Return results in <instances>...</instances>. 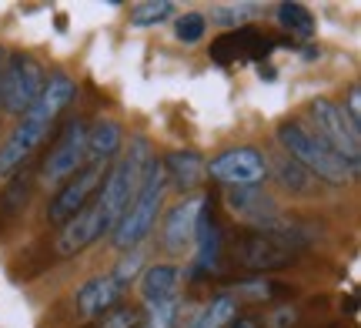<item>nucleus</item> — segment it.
I'll return each mask as SVG.
<instances>
[{
    "instance_id": "obj_1",
    "label": "nucleus",
    "mask_w": 361,
    "mask_h": 328,
    "mask_svg": "<svg viewBox=\"0 0 361 328\" xmlns=\"http://www.w3.org/2000/svg\"><path fill=\"white\" fill-rule=\"evenodd\" d=\"M74 94H78V87H74V80L67 78V74H51L47 78L40 97L20 114L11 138L0 145V178H11L13 171H20L30 161V154L51 138L61 114L74 101Z\"/></svg>"
},
{
    "instance_id": "obj_2",
    "label": "nucleus",
    "mask_w": 361,
    "mask_h": 328,
    "mask_svg": "<svg viewBox=\"0 0 361 328\" xmlns=\"http://www.w3.org/2000/svg\"><path fill=\"white\" fill-rule=\"evenodd\" d=\"M278 145L284 147L288 158L298 161L301 168L308 171L314 181L341 188V184H351L358 178V171L351 168L348 161L338 158L318 134L311 131V128H305V124H298V121H284L281 128H278Z\"/></svg>"
},
{
    "instance_id": "obj_3",
    "label": "nucleus",
    "mask_w": 361,
    "mask_h": 328,
    "mask_svg": "<svg viewBox=\"0 0 361 328\" xmlns=\"http://www.w3.org/2000/svg\"><path fill=\"white\" fill-rule=\"evenodd\" d=\"M164 191H168V178H164L161 161L154 158L147 174H144L141 188H137V195H134V201L128 205V211L121 214V221L111 231V241H114L117 251H137V245L151 235L157 214H161V205H164Z\"/></svg>"
},
{
    "instance_id": "obj_4",
    "label": "nucleus",
    "mask_w": 361,
    "mask_h": 328,
    "mask_svg": "<svg viewBox=\"0 0 361 328\" xmlns=\"http://www.w3.org/2000/svg\"><path fill=\"white\" fill-rule=\"evenodd\" d=\"M308 238L298 235L295 224L284 231H241L231 241L234 262L247 272H278L301 258Z\"/></svg>"
},
{
    "instance_id": "obj_5",
    "label": "nucleus",
    "mask_w": 361,
    "mask_h": 328,
    "mask_svg": "<svg viewBox=\"0 0 361 328\" xmlns=\"http://www.w3.org/2000/svg\"><path fill=\"white\" fill-rule=\"evenodd\" d=\"M44 84H47V71L37 57L27 51H11L0 64V111L20 118L40 97Z\"/></svg>"
},
{
    "instance_id": "obj_6",
    "label": "nucleus",
    "mask_w": 361,
    "mask_h": 328,
    "mask_svg": "<svg viewBox=\"0 0 361 328\" xmlns=\"http://www.w3.org/2000/svg\"><path fill=\"white\" fill-rule=\"evenodd\" d=\"M144 272V255L141 251H128L121 262L111 268V272H104V275H94L90 281H84L78 288V312L84 318H101L104 312H111L121 305L124 298V291L130 288V281Z\"/></svg>"
},
{
    "instance_id": "obj_7",
    "label": "nucleus",
    "mask_w": 361,
    "mask_h": 328,
    "mask_svg": "<svg viewBox=\"0 0 361 328\" xmlns=\"http://www.w3.org/2000/svg\"><path fill=\"white\" fill-rule=\"evenodd\" d=\"M308 114L314 121V128H318L314 134L335 151L338 158H345L351 168L358 171L361 168V128H355L348 121L345 107L328 101V97H314L308 104Z\"/></svg>"
},
{
    "instance_id": "obj_8",
    "label": "nucleus",
    "mask_w": 361,
    "mask_h": 328,
    "mask_svg": "<svg viewBox=\"0 0 361 328\" xmlns=\"http://www.w3.org/2000/svg\"><path fill=\"white\" fill-rule=\"evenodd\" d=\"M114 161H87L78 174H71L61 188H57V195H54L51 208H47V221L51 224H64L71 221L78 211H84L97 198V191L104 188V178H107V171H111Z\"/></svg>"
},
{
    "instance_id": "obj_9",
    "label": "nucleus",
    "mask_w": 361,
    "mask_h": 328,
    "mask_svg": "<svg viewBox=\"0 0 361 328\" xmlns=\"http://www.w3.org/2000/svg\"><path fill=\"white\" fill-rule=\"evenodd\" d=\"M84 141H87V124L80 118H71L61 128L57 141L51 145L47 158L40 161L37 178L44 184H64L71 174L84 168Z\"/></svg>"
},
{
    "instance_id": "obj_10",
    "label": "nucleus",
    "mask_w": 361,
    "mask_h": 328,
    "mask_svg": "<svg viewBox=\"0 0 361 328\" xmlns=\"http://www.w3.org/2000/svg\"><path fill=\"white\" fill-rule=\"evenodd\" d=\"M207 174L228 191L238 188H261L268 178V158L258 147H228L207 164Z\"/></svg>"
},
{
    "instance_id": "obj_11",
    "label": "nucleus",
    "mask_w": 361,
    "mask_h": 328,
    "mask_svg": "<svg viewBox=\"0 0 361 328\" xmlns=\"http://www.w3.org/2000/svg\"><path fill=\"white\" fill-rule=\"evenodd\" d=\"M228 208L238 221L247 224V231H284L291 221L281 214L278 201L264 188H238L228 191Z\"/></svg>"
},
{
    "instance_id": "obj_12",
    "label": "nucleus",
    "mask_w": 361,
    "mask_h": 328,
    "mask_svg": "<svg viewBox=\"0 0 361 328\" xmlns=\"http://www.w3.org/2000/svg\"><path fill=\"white\" fill-rule=\"evenodd\" d=\"M274 51V40L268 34H261L255 27H238V30H228V34H221L207 54H211V61H218V64H234V61H261V57H268Z\"/></svg>"
},
{
    "instance_id": "obj_13",
    "label": "nucleus",
    "mask_w": 361,
    "mask_h": 328,
    "mask_svg": "<svg viewBox=\"0 0 361 328\" xmlns=\"http://www.w3.org/2000/svg\"><path fill=\"white\" fill-rule=\"evenodd\" d=\"M197 258H194V275H214L221 265V224L211 214V198H204L201 214H197V231H194Z\"/></svg>"
},
{
    "instance_id": "obj_14",
    "label": "nucleus",
    "mask_w": 361,
    "mask_h": 328,
    "mask_svg": "<svg viewBox=\"0 0 361 328\" xmlns=\"http://www.w3.org/2000/svg\"><path fill=\"white\" fill-rule=\"evenodd\" d=\"M204 198H188L168 211V221H164V248L168 251H184L188 245H194V231H197V214H201Z\"/></svg>"
},
{
    "instance_id": "obj_15",
    "label": "nucleus",
    "mask_w": 361,
    "mask_h": 328,
    "mask_svg": "<svg viewBox=\"0 0 361 328\" xmlns=\"http://www.w3.org/2000/svg\"><path fill=\"white\" fill-rule=\"evenodd\" d=\"M161 168H164L168 184H178L180 191L197 188V184L204 181V174H207V164L197 158L194 151H174V154H168V158L161 161Z\"/></svg>"
},
{
    "instance_id": "obj_16",
    "label": "nucleus",
    "mask_w": 361,
    "mask_h": 328,
    "mask_svg": "<svg viewBox=\"0 0 361 328\" xmlns=\"http://www.w3.org/2000/svg\"><path fill=\"white\" fill-rule=\"evenodd\" d=\"M178 285H180V268H174V265H151V268L141 275L144 305L178 298Z\"/></svg>"
},
{
    "instance_id": "obj_17",
    "label": "nucleus",
    "mask_w": 361,
    "mask_h": 328,
    "mask_svg": "<svg viewBox=\"0 0 361 328\" xmlns=\"http://www.w3.org/2000/svg\"><path fill=\"white\" fill-rule=\"evenodd\" d=\"M121 124L117 121H97L94 128H87V141H84V164L87 161H114L121 151Z\"/></svg>"
},
{
    "instance_id": "obj_18",
    "label": "nucleus",
    "mask_w": 361,
    "mask_h": 328,
    "mask_svg": "<svg viewBox=\"0 0 361 328\" xmlns=\"http://www.w3.org/2000/svg\"><path fill=\"white\" fill-rule=\"evenodd\" d=\"M268 174H274V181L281 184L284 191H291V195H314L318 191V181L288 154H278L274 161H268Z\"/></svg>"
},
{
    "instance_id": "obj_19",
    "label": "nucleus",
    "mask_w": 361,
    "mask_h": 328,
    "mask_svg": "<svg viewBox=\"0 0 361 328\" xmlns=\"http://www.w3.org/2000/svg\"><path fill=\"white\" fill-rule=\"evenodd\" d=\"M274 17L278 24L291 34V37H311L314 34V17L305 4H278L274 7Z\"/></svg>"
},
{
    "instance_id": "obj_20",
    "label": "nucleus",
    "mask_w": 361,
    "mask_h": 328,
    "mask_svg": "<svg viewBox=\"0 0 361 328\" xmlns=\"http://www.w3.org/2000/svg\"><path fill=\"white\" fill-rule=\"evenodd\" d=\"M238 318V302L231 295H218L204 305V312L194 318V328H228Z\"/></svg>"
},
{
    "instance_id": "obj_21",
    "label": "nucleus",
    "mask_w": 361,
    "mask_h": 328,
    "mask_svg": "<svg viewBox=\"0 0 361 328\" xmlns=\"http://www.w3.org/2000/svg\"><path fill=\"white\" fill-rule=\"evenodd\" d=\"M30 184H34V178H30V171L20 168L11 174V181H7V188H4V198H0V208H4V214H17V211L27 205V198H30Z\"/></svg>"
},
{
    "instance_id": "obj_22",
    "label": "nucleus",
    "mask_w": 361,
    "mask_h": 328,
    "mask_svg": "<svg viewBox=\"0 0 361 328\" xmlns=\"http://www.w3.org/2000/svg\"><path fill=\"white\" fill-rule=\"evenodd\" d=\"M174 13V4L171 0H147V4H134L130 7V24L134 27H154L161 20H168Z\"/></svg>"
},
{
    "instance_id": "obj_23",
    "label": "nucleus",
    "mask_w": 361,
    "mask_h": 328,
    "mask_svg": "<svg viewBox=\"0 0 361 328\" xmlns=\"http://www.w3.org/2000/svg\"><path fill=\"white\" fill-rule=\"evenodd\" d=\"M141 325H144V315L137 312V308L117 305V308H111V312H104L94 328H141Z\"/></svg>"
},
{
    "instance_id": "obj_24",
    "label": "nucleus",
    "mask_w": 361,
    "mask_h": 328,
    "mask_svg": "<svg viewBox=\"0 0 361 328\" xmlns=\"http://www.w3.org/2000/svg\"><path fill=\"white\" fill-rule=\"evenodd\" d=\"M204 30H207V20L201 13H184V17L174 20V34H178L184 44H197V40L204 37Z\"/></svg>"
},
{
    "instance_id": "obj_25",
    "label": "nucleus",
    "mask_w": 361,
    "mask_h": 328,
    "mask_svg": "<svg viewBox=\"0 0 361 328\" xmlns=\"http://www.w3.org/2000/svg\"><path fill=\"white\" fill-rule=\"evenodd\" d=\"M178 298L171 302H154L147 305V318H151V328H174L178 325Z\"/></svg>"
},
{
    "instance_id": "obj_26",
    "label": "nucleus",
    "mask_w": 361,
    "mask_h": 328,
    "mask_svg": "<svg viewBox=\"0 0 361 328\" xmlns=\"http://www.w3.org/2000/svg\"><path fill=\"white\" fill-rule=\"evenodd\" d=\"M234 302H238V298H251V302H268V298H274V295H278V291L284 288V285H268V281H247V285H234Z\"/></svg>"
},
{
    "instance_id": "obj_27",
    "label": "nucleus",
    "mask_w": 361,
    "mask_h": 328,
    "mask_svg": "<svg viewBox=\"0 0 361 328\" xmlns=\"http://www.w3.org/2000/svg\"><path fill=\"white\" fill-rule=\"evenodd\" d=\"M247 13H251L247 4H241V7H238V4H231V7H214V20L224 27H231V30H238V27H245Z\"/></svg>"
},
{
    "instance_id": "obj_28",
    "label": "nucleus",
    "mask_w": 361,
    "mask_h": 328,
    "mask_svg": "<svg viewBox=\"0 0 361 328\" xmlns=\"http://www.w3.org/2000/svg\"><path fill=\"white\" fill-rule=\"evenodd\" d=\"M345 114H348V121L355 124V128H361V87H358V84H351L348 104H345Z\"/></svg>"
},
{
    "instance_id": "obj_29",
    "label": "nucleus",
    "mask_w": 361,
    "mask_h": 328,
    "mask_svg": "<svg viewBox=\"0 0 361 328\" xmlns=\"http://www.w3.org/2000/svg\"><path fill=\"white\" fill-rule=\"evenodd\" d=\"M228 328H258V322H251V318H234Z\"/></svg>"
},
{
    "instance_id": "obj_30",
    "label": "nucleus",
    "mask_w": 361,
    "mask_h": 328,
    "mask_svg": "<svg viewBox=\"0 0 361 328\" xmlns=\"http://www.w3.org/2000/svg\"><path fill=\"white\" fill-rule=\"evenodd\" d=\"M0 64H4V51H0Z\"/></svg>"
}]
</instances>
